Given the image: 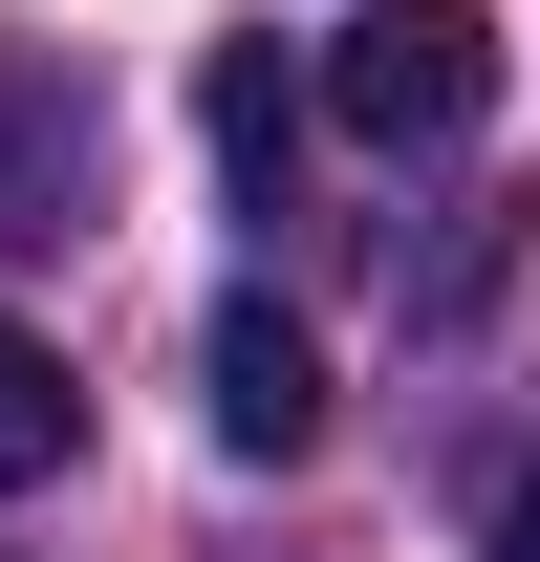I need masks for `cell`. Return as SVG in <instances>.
Segmentation results:
<instances>
[{"label":"cell","mask_w":540,"mask_h":562,"mask_svg":"<svg viewBox=\"0 0 540 562\" xmlns=\"http://www.w3.org/2000/svg\"><path fill=\"white\" fill-rule=\"evenodd\" d=\"M497 562H540V454H519V497H497Z\"/></svg>","instance_id":"6"},{"label":"cell","mask_w":540,"mask_h":562,"mask_svg":"<svg viewBox=\"0 0 540 562\" xmlns=\"http://www.w3.org/2000/svg\"><path fill=\"white\" fill-rule=\"evenodd\" d=\"M195 131L260 173V151H281V44H216V66H195Z\"/></svg>","instance_id":"5"},{"label":"cell","mask_w":540,"mask_h":562,"mask_svg":"<svg viewBox=\"0 0 540 562\" xmlns=\"http://www.w3.org/2000/svg\"><path fill=\"white\" fill-rule=\"evenodd\" d=\"M87 216V87L0 66V238H66Z\"/></svg>","instance_id":"3"},{"label":"cell","mask_w":540,"mask_h":562,"mask_svg":"<svg viewBox=\"0 0 540 562\" xmlns=\"http://www.w3.org/2000/svg\"><path fill=\"white\" fill-rule=\"evenodd\" d=\"M195 412H216L238 476H303V454H325V347H303L281 303H216L195 325Z\"/></svg>","instance_id":"2"},{"label":"cell","mask_w":540,"mask_h":562,"mask_svg":"<svg viewBox=\"0 0 540 562\" xmlns=\"http://www.w3.org/2000/svg\"><path fill=\"white\" fill-rule=\"evenodd\" d=\"M66 454H87V390L44 368V325L0 303V497H22V476H66Z\"/></svg>","instance_id":"4"},{"label":"cell","mask_w":540,"mask_h":562,"mask_svg":"<svg viewBox=\"0 0 540 562\" xmlns=\"http://www.w3.org/2000/svg\"><path fill=\"white\" fill-rule=\"evenodd\" d=\"M303 87H325L346 151H390V173H410V151H454L475 109H497V22H475V0H368V22H325V66H303Z\"/></svg>","instance_id":"1"}]
</instances>
